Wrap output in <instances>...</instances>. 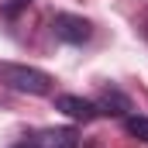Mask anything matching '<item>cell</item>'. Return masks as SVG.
<instances>
[{
    "instance_id": "7",
    "label": "cell",
    "mask_w": 148,
    "mask_h": 148,
    "mask_svg": "<svg viewBox=\"0 0 148 148\" xmlns=\"http://www.w3.org/2000/svg\"><path fill=\"white\" fill-rule=\"evenodd\" d=\"M28 3H31V0H7V3H0V14H3V17H17Z\"/></svg>"
},
{
    "instance_id": "2",
    "label": "cell",
    "mask_w": 148,
    "mask_h": 148,
    "mask_svg": "<svg viewBox=\"0 0 148 148\" xmlns=\"http://www.w3.org/2000/svg\"><path fill=\"white\" fill-rule=\"evenodd\" d=\"M52 31H55L59 41H66V45H83V41H90V35H93L90 21L79 17V14H55L52 17Z\"/></svg>"
},
{
    "instance_id": "3",
    "label": "cell",
    "mask_w": 148,
    "mask_h": 148,
    "mask_svg": "<svg viewBox=\"0 0 148 148\" xmlns=\"http://www.w3.org/2000/svg\"><path fill=\"white\" fill-rule=\"evenodd\" d=\"M55 110H62L73 121H93L97 117V103L83 100V97H73V93H62V97H55Z\"/></svg>"
},
{
    "instance_id": "5",
    "label": "cell",
    "mask_w": 148,
    "mask_h": 148,
    "mask_svg": "<svg viewBox=\"0 0 148 148\" xmlns=\"http://www.w3.org/2000/svg\"><path fill=\"white\" fill-rule=\"evenodd\" d=\"M41 148H79V134H76V127H52Z\"/></svg>"
},
{
    "instance_id": "1",
    "label": "cell",
    "mask_w": 148,
    "mask_h": 148,
    "mask_svg": "<svg viewBox=\"0 0 148 148\" xmlns=\"http://www.w3.org/2000/svg\"><path fill=\"white\" fill-rule=\"evenodd\" d=\"M0 79L21 93H31V97H45L52 93V76L35 69V66H17V62H0Z\"/></svg>"
},
{
    "instance_id": "8",
    "label": "cell",
    "mask_w": 148,
    "mask_h": 148,
    "mask_svg": "<svg viewBox=\"0 0 148 148\" xmlns=\"http://www.w3.org/2000/svg\"><path fill=\"white\" fill-rule=\"evenodd\" d=\"M14 148H38V145H35V141H17Z\"/></svg>"
},
{
    "instance_id": "4",
    "label": "cell",
    "mask_w": 148,
    "mask_h": 148,
    "mask_svg": "<svg viewBox=\"0 0 148 148\" xmlns=\"http://www.w3.org/2000/svg\"><path fill=\"white\" fill-rule=\"evenodd\" d=\"M131 110V100L124 97V93H117V90H107L100 100H97V114H110V117H124V114Z\"/></svg>"
},
{
    "instance_id": "6",
    "label": "cell",
    "mask_w": 148,
    "mask_h": 148,
    "mask_svg": "<svg viewBox=\"0 0 148 148\" xmlns=\"http://www.w3.org/2000/svg\"><path fill=\"white\" fill-rule=\"evenodd\" d=\"M124 131L138 141H148V117H124Z\"/></svg>"
}]
</instances>
